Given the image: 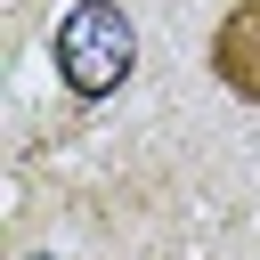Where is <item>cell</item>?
Returning a JSON list of instances; mask_svg holds the SVG:
<instances>
[{
  "instance_id": "1",
  "label": "cell",
  "mask_w": 260,
  "mask_h": 260,
  "mask_svg": "<svg viewBox=\"0 0 260 260\" xmlns=\"http://www.w3.org/2000/svg\"><path fill=\"white\" fill-rule=\"evenodd\" d=\"M49 57H57V81L81 98V106H106L130 73H138V24L122 0H73L57 24H49Z\"/></svg>"
},
{
  "instance_id": "2",
  "label": "cell",
  "mask_w": 260,
  "mask_h": 260,
  "mask_svg": "<svg viewBox=\"0 0 260 260\" xmlns=\"http://www.w3.org/2000/svg\"><path fill=\"white\" fill-rule=\"evenodd\" d=\"M203 65H211V81H219L228 98L260 106V0H236V8L211 24V41H203Z\"/></svg>"
}]
</instances>
